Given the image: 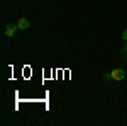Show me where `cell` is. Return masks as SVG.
<instances>
[{
    "instance_id": "5b68a950",
    "label": "cell",
    "mask_w": 127,
    "mask_h": 126,
    "mask_svg": "<svg viewBox=\"0 0 127 126\" xmlns=\"http://www.w3.org/2000/svg\"><path fill=\"white\" fill-rule=\"evenodd\" d=\"M103 78H105V80H112V73H105Z\"/></svg>"
},
{
    "instance_id": "6da1fadb",
    "label": "cell",
    "mask_w": 127,
    "mask_h": 126,
    "mask_svg": "<svg viewBox=\"0 0 127 126\" xmlns=\"http://www.w3.org/2000/svg\"><path fill=\"white\" fill-rule=\"evenodd\" d=\"M17 29H19V26L17 24H7V27H5V34L9 36V38H14L15 36V32H17Z\"/></svg>"
},
{
    "instance_id": "8992f818",
    "label": "cell",
    "mask_w": 127,
    "mask_h": 126,
    "mask_svg": "<svg viewBox=\"0 0 127 126\" xmlns=\"http://www.w3.org/2000/svg\"><path fill=\"white\" fill-rule=\"evenodd\" d=\"M122 39H124V41H127V29L122 32Z\"/></svg>"
},
{
    "instance_id": "277c9868",
    "label": "cell",
    "mask_w": 127,
    "mask_h": 126,
    "mask_svg": "<svg viewBox=\"0 0 127 126\" xmlns=\"http://www.w3.org/2000/svg\"><path fill=\"white\" fill-rule=\"evenodd\" d=\"M120 53H122V56L127 60V41H126V44L122 46V49H120Z\"/></svg>"
},
{
    "instance_id": "3957f363",
    "label": "cell",
    "mask_w": 127,
    "mask_h": 126,
    "mask_svg": "<svg viewBox=\"0 0 127 126\" xmlns=\"http://www.w3.org/2000/svg\"><path fill=\"white\" fill-rule=\"evenodd\" d=\"M17 26H19V29H27L29 27V20L26 19V17H22V19H19Z\"/></svg>"
},
{
    "instance_id": "7a4b0ae2",
    "label": "cell",
    "mask_w": 127,
    "mask_h": 126,
    "mask_svg": "<svg viewBox=\"0 0 127 126\" xmlns=\"http://www.w3.org/2000/svg\"><path fill=\"white\" fill-rule=\"evenodd\" d=\"M110 73H112V80H122V78L126 77V72H124L122 68H115V70H112Z\"/></svg>"
}]
</instances>
